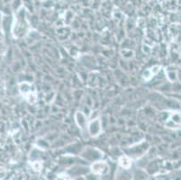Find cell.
<instances>
[{
  "mask_svg": "<svg viewBox=\"0 0 181 180\" xmlns=\"http://www.w3.org/2000/svg\"><path fill=\"white\" fill-rule=\"evenodd\" d=\"M19 90L29 104H34L38 101L37 93L34 91L33 86L30 82H21L19 84Z\"/></svg>",
  "mask_w": 181,
  "mask_h": 180,
  "instance_id": "6da1fadb",
  "label": "cell"
},
{
  "mask_svg": "<svg viewBox=\"0 0 181 180\" xmlns=\"http://www.w3.org/2000/svg\"><path fill=\"white\" fill-rule=\"evenodd\" d=\"M88 133L92 137H95L100 134L101 131H102V123L101 120L98 118H95L88 124Z\"/></svg>",
  "mask_w": 181,
  "mask_h": 180,
  "instance_id": "7a4b0ae2",
  "label": "cell"
},
{
  "mask_svg": "<svg viewBox=\"0 0 181 180\" xmlns=\"http://www.w3.org/2000/svg\"><path fill=\"white\" fill-rule=\"evenodd\" d=\"M91 171L96 175H105L109 171V167L105 161H95L91 166Z\"/></svg>",
  "mask_w": 181,
  "mask_h": 180,
  "instance_id": "3957f363",
  "label": "cell"
},
{
  "mask_svg": "<svg viewBox=\"0 0 181 180\" xmlns=\"http://www.w3.org/2000/svg\"><path fill=\"white\" fill-rule=\"evenodd\" d=\"M75 121L80 129H84L87 126V116L80 111L75 114Z\"/></svg>",
  "mask_w": 181,
  "mask_h": 180,
  "instance_id": "277c9868",
  "label": "cell"
},
{
  "mask_svg": "<svg viewBox=\"0 0 181 180\" xmlns=\"http://www.w3.org/2000/svg\"><path fill=\"white\" fill-rule=\"evenodd\" d=\"M119 164L122 166L124 169H129L131 167V160L127 157V156H122L119 159Z\"/></svg>",
  "mask_w": 181,
  "mask_h": 180,
  "instance_id": "5b68a950",
  "label": "cell"
},
{
  "mask_svg": "<svg viewBox=\"0 0 181 180\" xmlns=\"http://www.w3.org/2000/svg\"><path fill=\"white\" fill-rule=\"evenodd\" d=\"M121 53H122V56L124 58V59H132V57H134V52L131 51V50H123L121 51Z\"/></svg>",
  "mask_w": 181,
  "mask_h": 180,
  "instance_id": "8992f818",
  "label": "cell"
},
{
  "mask_svg": "<svg viewBox=\"0 0 181 180\" xmlns=\"http://www.w3.org/2000/svg\"><path fill=\"white\" fill-rule=\"evenodd\" d=\"M54 97H55V93H54V92L50 91V92H48V93L45 95V97H44V100H45V102H46V103L50 104V103H51V102L54 99Z\"/></svg>",
  "mask_w": 181,
  "mask_h": 180,
  "instance_id": "52a82bcc",
  "label": "cell"
},
{
  "mask_svg": "<svg viewBox=\"0 0 181 180\" xmlns=\"http://www.w3.org/2000/svg\"><path fill=\"white\" fill-rule=\"evenodd\" d=\"M152 77H153V73H152V71H151V68H148V69H146L145 71H144V73H143V78L145 79V80H149V79H151Z\"/></svg>",
  "mask_w": 181,
  "mask_h": 180,
  "instance_id": "ba28073f",
  "label": "cell"
},
{
  "mask_svg": "<svg viewBox=\"0 0 181 180\" xmlns=\"http://www.w3.org/2000/svg\"><path fill=\"white\" fill-rule=\"evenodd\" d=\"M171 122L175 123V124H180L181 123V115L177 113L174 114L171 117V120H170Z\"/></svg>",
  "mask_w": 181,
  "mask_h": 180,
  "instance_id": "9c48e42d",
  "label": "cell"
},
{
  "mask_svg": "<svg viewBox=\"0 0 181 180\" xmlns=\"http://www.w3.org/2000/svg\"><path fill=\"white\" fill-rule=\"evenodd\" d=\"M33 167L35 170H41V167H42V164L40 161H34L33 163Z\"/></svg>",
  "mask_w": 181,
  "mask_h": 180,
  "instance_id": "30bf717a",
  "label": "cell"
},
{
  "mask_svg": "<svg viewBox=\"0 0 181 180\" xmlns=\"http://www.w3.org/2000/svg\"><path fill=\"white\" fill-rule=\"evenodd\" d=\"M56 180H70L69 176L66 174H60L59 176H58V177L56 178Z\"/></svg>",
  "mask_w": 181,
  "mask_h": 180,
  "instance_id": "8fae6325",
  "label": "cell"
},
{
  "mask_svg": "<svg viewBox=\"0 0 181 180\" xmlns=\"http://www.w3.org/2000/svg\"><path fill=\"white\" fill-rule=\"evenodd\" d=\"M142 50H143V52L145 54H149V53H151V48L150 46H148L147 44H144L143 47H142Z\"/></svg>",
  "mask_w": 181,
  "mask_h": 180,
  "instance_id": "7c38bea8",
  "label": "cell"
},
{
  "mask_svg": "<svg viewBox=\"0 0 181 180\" xmlns=\"http://www.w3.org/2000/svg\"><path fill=\"white\" fill-rule=\"evenodd\" d=\"M5 52H6V45L1 40H0V55H3Z\"/></svg>",
  "mask_w": 181,
  "mask_h": 180,
  "instance_id": "4fadbf2b",
  "label": "cell"
},
{
  "mask_svg": "<svg viewBox=\"0 0 181 180\" xmlns=\"http://www.w3.org/2000/svg\"><path fill=\"white\" fill-rule=\"evenodd\" d=\"M173 90L177 92H181V84L180 83H175L173 85Z\"/></svg>",
  "mask_w": 181,
  "mask_h": 180,
  "instance_id": "5bb4252c",
  "label": "cell"
},
{
  "mask_svg": "<svg viewBox=\"0 0 181 180\" xmlns=\"http://www.w3.org/2000/svg\"><path fill=\"white\" fill-rule=\"evenodd\" d=\"M168 78H170V79L171 80V81H173V80H175L176 79V73L174 71H172V72H168Z\"/></svg>",
  "mask_w": 181,
  "mask_h": 180,
  "instance_id": "9a60e30c",
  "label": "cell"
}]
</instances>
